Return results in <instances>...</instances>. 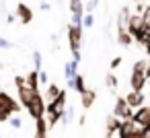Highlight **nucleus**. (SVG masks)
<instances>
[{
    "label": "nucleus",
    "mask_w": 150,
    "mask_h": 138,
    "mask_svg": "<svg viewBox=\"0 0 150 138\" xmlns=\"http://www.w3.org/2000/svg\"><path fill=\"white\" fill-rule=\"evenodd\" d=\"M82 25H72L68 27V41H70V50L74 54V60L80 62V43H82Z\"/></svg>",
    "instance_id": "nucleus-1"
},
{
    "label": "nucleus",
    "mask_w": 150,
    "mask_h": 138,
    "mask_svg": "<svg viewBox=\"0 0 150 138\" xmlns=\"http://www.w3.org/2000/svg\"><path fill=\"white\" fill-rule=\"evenodd\" d=\"M43 99H45V97H41V95H39V91H35V97H33L31 105L27 107V111L31 113V117H33V120H37V117H43V115H45L47 105H45V101H43Z\"/></svg>",
    "instance_id": "nucleus-2"
},
{
    "label": "nucleus",
    "mask_w": 150,
    "mask_h": 138,
    "mask_svg": "<svg viewBox=\"0 0 150 138\" xmlns=\"http://www.w3.org/2000/svg\"><path fill=\"white\" fill-rule=\"evenodd\" d=\"M134 107L127 103V99L125 97H117L115 99V107H113V113L115 115H119L121 120H132L134 117V111H132Z\"/></svg>",
    "instance_id": "nucleus-3"
},
{
    "label": "nucleus",
    "mask_w": 150,
    "mask_h": 138,
    "mask_svg": "<svg viewBox=\"0 0 150 138\" xmlns=\"http://www.w3.org/2000/svg\"><path fill=\"white\" fill-rule=\"evenodd\" d=\"M121 122H123V120H121L119 115H115V113L107 115V117H105V132H107V134H105V138H111L115 132H119Z\"/></svg>",
    "instance_id": "nucleus-4"
},
{
    "label": "nucleus",
    "mask_w": 150,
    "mask_h": 138,
    "mask_svg": "<svg viewBox=\"0 0 150 138\" xmlns=\"http://www.w3.org/2000/svg\"><path fill=\"white\" fill-rule=\"evenodd\" d=\"M146 80H148V74L146 72H132V76H129V87L134 89V91H144V87H146Z\"/></svg>",
    "instance_id": "nucleus-5"
},
{
    "label": "nucleus",
    "mask_w": 150,
    "mask_h": 138,
    "mask_svg": "<svg viewBox=\"0 0 150 138\" xmlns=\"http://www.w3.org/2000/svg\"><path fill=\"white\" fill-rule=\"evenodd\" d=\"M64 107H66V91H62L54 101H50V103H47V113H54V111L64 113Z\"/></svg>",
    "instance_id": "nucleus-6"
},
{
    "label": "nucleus",
    "mask_w": 150,
    "mask_h": 138,
    "mask_svg": "<svg viewBox=\"0 0 150 138\" xmlns=\"http://www.w3.org/2000/svg\"><path fill=\"white\" fill-rule=\"evenodd\" d=\"M17 17H19V21H21L23 25H29V23L33 21V11H31L27 4L19 2V4H17Z\"/></svg>",
    "instance_id": "nucleus-7"
},
{
    "label": "nucleus",
    "mask_w": 150,
    "mask_h": 138,
    "mask_svg": "<svg viewBox=\"0 0 150 138\" xmlns=\"http://www.w3.org/2000/svg\"><path fill=\"white\" fill-rule=\"evenodd\" d=\"M144 25H146V23H144V17H142V15H132L129 21H127V31H129L132 35H136V33L142 31Z\"/></svg>",
    "instance_id": "nucleus-8"
},
{
    "label": "nucleus",
    "mask_w": 150,
    "mask_h": 138,
    "mask_svg": "<svg viewBox=\"0 0 150 138\" xmlns=\"http://www.w3.org/2000/svg\"><path fill=\"white\" fill-rule=\"evenodd\" d=\"M125 99H127V103H129L132 107H142V105H144V101H146L144 91H134V89L127 93V97H125Z\"/></svg>",
    "instance_id": "nucleus-9"
},
{
    "label": "nucleus",
    "mask_w": 150,
    "mask_h": 138,
    "mask_svg": "<svg viewBox=\"0 0 150 138\" xmlns=\"http://www.w3.org/2000/svg\"><path fill=\"white\" fill-rule=\"evenodd\" d=\"M33 97H35V91L31 89V87H19V99H21V103L25 105V107H29L31 105V101H33Z\"/></svg>",
    "instance_id": "nucleus-10"
},
{
    "label": "nucleus",
    "mask_w": 150,
    "mask_h": 138,
    "mask_svg": "<svg viewBox=\"0 0 150 138\" xmlns=\"http://www.w3.org/2000/svg\"><path fill=\"white\" fill-rule=\"evenodd\" d=\"M0 103H2L8 111H19V109H21V105H19L8 93H2V91H0Z\"/></svg>",
    "instance_id": "nucleus-11"
},
{
    "label": "nucleus",
    "mask_w": 150,
    "mask_h": 138,
    "mask_svg": "<svg viewBox=\"0 0 150 138\" xmlns=\"http://www.w3.org/2000/svg\"><path fill=\"white\" fill-rule=\"evenodd\" d=\"M117 43L123 46V48H129L134 43V35L127 29H117Z\"/></svg>",
    "instance_id": "nucleus-12"
},
{
    "label": "nucleus",
    "mask_w": 150,
    "mask_h": 138,
    "mask_svg": "<svg viewBox=\"0 0 150 138\" xmlns=\"http://www.w3.org/2000/svg\"><path fill=\"white\" fill-rule=\"evenodd\" d=\"M95 99H97V91H93V89H86L84 93H80V103L84 109H88L95 103Z\"/></svg>",
    "instance_id": "nucleus-13"
},
{
    "label": "nucleus",
    "mask_w": 150,
    "mask_h": 138,
    "mask_svg": "<svg viewBox=\"0 0 150 138\" xmlns=\"http://www.w3.org/2000/svg\"><path fill=\"white\" fill-rule=\"evenodd\" d=\"M41 85V80H39V70H31L29 74H27V87H31L33 91H37V87Z\"/></svg>",
    "instance_id": "nucleus-14"
},
{
    "label": "nucleus",
    "mask_w": 150,
    "mask_h": 138,
    "mask_svg": "<svg viewBox=\"0 0 150 138\" xmlns=\"http://www.w3.org/2000/svg\"><path fill=\"white\" fill-rule=\"evenodd\" d=\"M76 68H78V62H76V60L66 62V64H64V76H66V78H74V76L78 74Z\"/></svg>",
    "instance_id": "nucleus-15"
},
{
    "label": "nucleus",
    "mask_w": 150,
    "mask_h": 138,
    "mask_svg": "<svg viewBox=\"0 0 150 138\" xmlns=\"http://www.w3.org/2000/svg\"><path fill=\"white\" fill-rule=\"evenodd\" d=\"M60 93H62V89H60L58 85H47V91H45V99H47V103L54 101Z\"/></svg>",
    "instance_id": "nucleus-16"
},
{
    "label": "nucleus",
    "mask_w": 150,
    "mask_h": 138,
    "mask_svg": "<svg viewBox=\"0 0 150 138\" xmlns=\"http://www.w3.org/2000/svg\"><path fill=\"white\" fill-rule=\"evenodd\" d=\"M47 126H50V122H45V117H37L35 120V132L47 134Z\"/></svg>",
    "instance_id": "nucleus-17"
},
{
    "label": "nucleus",
    "mask_w": 150,
    "mask_h": 138,
    "mask_svg": "<svg viewBox=\"0 0 150 138\" xmlns=\"http://www.w3.org/2000/svg\"><path fill=\"white\" fill-rule=\"evenodd\" d=\"M148 66H150V60L142 58V60H138V62L134 64V70H136V72H146V74H148Z\"/></svg>",
    "instance_id": "nucleus-18"
},
{
    "label": "nucleus",
    "mask_w": 150,
    "mask_h": 138,
    "mask_svg": "<svg viewBox=\"0 0 150 138\" xmlns=\"http://www.w3.org/2000/svg\"><path fill=\"white\" fill-rule=\"evenodd\" d=\"M74 91H78V93H84L86 91V85H84V76L82 74H76L74 76Z\"/></svg>",
    "instance_id": "nucleus-19"
},
{
    "label": "nucleus",
    "mask_w": 150,
    "mask_h": 138,
    "mask_svg": "<svg viewBox=\"0 0 150 138\" xmlns=\"http://www.w3.org/2000/svg\"><path fill=\"white\" fill-rule=\"evenodd\" d=\"M105 85H107L111 91H115V89H117V76H115L113 72H109V74L105 76Z\"/></svg>",
    "instance_id": "nucleus-20"
},
{
    "label": "nucleus",
    "mask_w": 150,
    "mask_h": 138,
    "mask_svg": "<svg viewBox=\"0 0 150 138\" xmlns=\"http://www.w3.org/2000/svg\"><path fill=\"white\" fill-rule=\"evenodd\" d=\"M72 120H74V107L70 105V107H66V113H64V117H62V124H64V126H68Z\"/></svg>",
    "instance_id": "nucleus-21"
},
{
    "label": "nucleus",
    "mask_w": 150,
    "mask_h": 138,
    "mask_svg": "<svg viewBox=\"0 0 150 138\" xmlns=\"http://www.w3.org/2000/svg\"><path fill=\"white\" fill-rule=\"evenodd\" d=\"M70 11H72V15H76V13H84V6H82L80 0H70Z\"/></svg>",
    "instance_id": "nucleus-22"
},
{
    "label": "nucleus",
    "mask_w": 150,
    "mask_h": 138,
    "mask_svg": "<svg viewBox=\"0 0 150 138\" xmlns=\"http://www.w3.org/2000/svg\"><path fill=\"white\" fill-rule=\"evenodd\" d=\"M31 58H33V66H35V70H41V62H43L41 52H33V54H31Z\"/></svg>",
    "instance_id": "nucleus-23"
},
{
    "label": "nucleus",
    "mask_w": 150,
    "mask_h": 138,
    "mask_svg": "<svg viewBox=\"0 0 150 138\" xmlns=\"http://www.w3.org/2000/svg\"><path fill=\"white\" fill-rule=\"evenodd\" d=\"M11 113H13V111H8L2 103H0V122H8V120H11V117H8Z\"/></svg>",
    "instance_id": "nucleus-24"
},
{
    "label": "nucleus",
    "mask_w": 150,
    "mask_h": 138,
    "mask_svg": "<svg viewBox=\"0 0 150 138\" xmlns=\"http://www.w3.org/2000/svg\"><path fill=\"white\" fill-rule=\"evenodd\" d=\"M82 25H84V27H93V25H95V17H93V13L84 15V21H82Z\"/></svg>",
    "instance_id": "nucleus-25"
},
{
    "label": "nucleus",
    "mask_w": 150,
    "mask_h": 138,
    "mask_svg": "<svg viewBox=\"0 0 150 138\" xmlns=\"http://www.w3.org/2000/svg\"><path fill=\"white\" fill-rule=\"evenodd\" d=\"M0 48H2V50H11V48H15V43H11V41L4 39V37H0Z\"/></svg>",
    "instance_id": "nucleus-26"
},
{
    "label": "nucleus",
    "mask_w": 150,
    "mask_h": 138,
    "mask_svg": "<svg viewBox=\"0 0 150 138\" xmlns=\"http://www.w3.org/2000/svg\"><path fill=\"white\" fill-rule=\"evenodd\" d=\"M8 124H11L13 128H21V126H23V120H21V117H11Z\"/></svg>",
    "instance_id": "nucleus-27"
},
{
    "label": "nucleus",
    "mask_w": 150,
    "mask_h": 138,
    "mask_svg": "<svg viewBox=\"0 0 150 138\" xmlns=\"http://www.w3.org/2000/svg\"><path fill=\"white\" fill-rule=\"evenodd\" d=\"M15 83H17V89L19 87H25L27 85V76H15Z\"/></svg>",
    "instance_id": "nucleus-28"
},
{
    "label": "nucleus",
    "mask_w": 150,
    "mask_h": 138,
    "mask_svg": "<svg viewBox=\"0 0 150 138\" xmlns=\"http://www.w3.org/2000/svg\"><path fill=\"white\" fill-rule=\"evenodd\" d=\"M142 17H144V23L150 27V6H146L144 9V13H142Z\"/></svg>",
    "instance_id": "nucleus-29"
},
{
    "label": "nucleus",
    "mask_w": 150,
    "mask_h": 138,
    "mask_svg": "<svg viewBox=\"0 0 150 138\" xmlns=\"http://www.w3.org/2000/svg\"><path fill=\"white\" fill-rule=\"evenodd\" d=\"M97 4H99V0H91V2H88V4H86V11H88V13H93V11H95V6H97Z\"/></svg>",
    "instance_id": "nucleus-30"
},
{
    "label": "nucleus",
    "mask_w": 150,
    "mask_h": 138,
    "mask_svg": "<svg viewBox=\"0 0 150 138\" xmlns=\"http://www.w3.org/2000/svg\"><path fill=\"white\" fill-rule=\"evenodd\" d=\"M39 80H41V85H45V83H47V72L39 70Z\"/></svg>",
    "instance_id": "nucleus-31"
},
{
    "label": "nucleus",
    "mask_w": 150,
    "mask_h": 138,
    "mask_svg": "<svg viewBox=\"0 0 150 138\" xmlns=\"http://www.w3.org/2000/svg\"><path fill=\"white\" fill-rule=\"evenodd\" d=\"M15 19H19V17H17V13H15V15H6V23H8V25H11V23H15Z\"/></svg>",
    "instance_id": "nucleus-32"
},
{
    "label": "nucleus",
    "mask_w": 150,
    "mask_h": 138,
    "mask_svg": "<svg viewBox=\"0 0 150 138\" xmlns=\"http://www.w3.org/2000/svg\"><path fill=\"white\" fill-rule=\"evenodd\" d=\"M119 64H121V58H113L111 60V68H117Z\"/></svg>",
    "instance_id": "nucleus-33"
},
{
    "label": "nucleus",
    "mask_w": 150,
    "mask_h": 138,
    "mask_svg": "<svg viewBox=\"0 0 150 138\" xmlns=\"http://www.w3.org/2000/svg\"><path fill=\"white\" fill-rule=\"evenodd\" d=\"M142 138H150V126H146V128L142 130Z\"/></svg>",
    "instance_id": "nucleus-34"
},
{
    "label": "nucleus",
    "mask_w": 150,
    "mask_h": 138,
    "mask_svg": "<svg viewBox=\"0 0 150 138\" xmlns=\"http://www.w3.org/2000/svg\"><path fill=\"white\" fill-rule=\"evenodd\" d=\"M35 138H47V134H39V132H35Z\"/></svg>",
    "instance_id": "nucleus-35"
},
{
    "label": "nucleus",
    "mask_w": 150,
    "mask_h": 138,
    "mask_svg": "<svg viewBox=\"0 0 150 138\" xmlns=\"http://www.w3.org/2000/svg\"><path fill=\"white\" fill-rule=\"evenodd\" d=\"M129 138H142V132H138V134H134V136H129Z\"/></svg>",
    "instance_id": "nucleus-36"
},
{
    "label": "nucleus",
    "mask_w": 150,
    "mask_h": 138,
    "mask_svg": "<svg viewBox=\"0 0 150 138\" xmlns=\"http://www.w3.org/2000/svg\"><path fill=\"white\" fill-rule=\"evenodd\" d=\"M134 2H142V0H134Z\"/></svg>",
    "instance_id": "nucleus-37"
}]
</instances>
